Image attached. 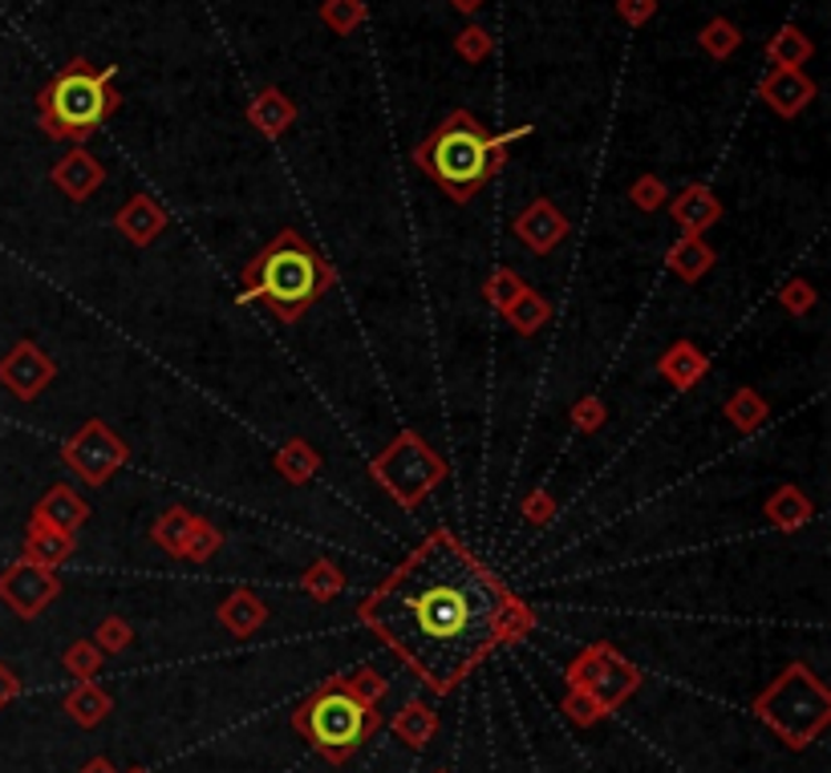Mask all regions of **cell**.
<instances>
[{
    "label": "cell",
    "mask_w": 831,
    "mask_h": 773,
    "mask_svg": "<svg viewBox=\"0 0 831 773\" xmlns=\"http://www.w3.org/2000/svg\"><path fill=\"white\" fill-rule=\"evenodd\" d=\"M507 591L459 543L434 535L361 604V620L430 689L451 692L507 636Z\"/></svg>",
    "instance_id": "cell-1"
},
{
    "label": "cell",
    "mask_w": 831,
    "mask_h": 773,
    "mask_svg": "<svg viewBox=\"0 0 831 773\" xmlns=\"http://www.w3.org/2000/svg\"><path fill=\"white\" fill-rule=\"evenodd\" d=\"M523 130L507 134V138H488L483 126H479L471 114H451L434 134H430L422 146H418V166L427 171L434 183H439L451 199H471L499 166V151L507 146L511 138H520Z\"/></svg>",
    "instance_id": "cell-2"
},
{
    "label": "cell",
    "mask_w": 831,
    "mask_h": 773,
    "mask_svg": "<svg viewBox=\"0 0 831 773\" xmlns=\"http://www.w3.org/2000/svg\"><path fill=\"white\" fill-rule=\"evenodd\" d=\"M244 280H248V296L268 300V308H273L276 317L297 320L321 296V288L329 284V271L321 268V259L312 256V251H305L297 244V235H285L280 244L268 247L244 271Z\"/></svg>",
    "instance_id": "cell-3"
},
{
    "label": "cell",
    "mask_w": 831,
    "mask_h": 773,
    "mask_svg": "<svg viewBox=\"0 0 831 773\" xmlns=\"http://www.w3.org/2000/svg\"><path fill=\"white\" fill-rule=\"evenodd\" d=\"M110 70L94 73L85 61H73L70 70L58 73L53 85L41 94V122L49 138H85L98 130L114 110L119 97L110 94Z\"/></svg>",
    "instance_id": "cell-4"
},
{
    "label": "cell",
    "mask_w": 831,
    "mask_h": 773,
    "mask_svg": "<svg viewBox=\"0 0 831 773\" xmlns=\"http://www.w3.org/2000/svg\"><path fill=\"white\" fill-rule=\"evenodd\" d=\"M759 713L799 750V745L828 721V692L815 684L811 672L791 668V672L759 701Z\"/></svg>",
    "instance_id": "cell-5"
},
{
    "label": "cell",
    "mask_w": 831,
    "mask_h": 773,
    "mask_svg": "<svg viewBox=\"0 0 831 773\" xmlns=\"http://www.w3.org/2000/svg\"><path fill=\"white\" fill-rule=\"evenodd\" d=\"M300 725L321 745V753H329L332 762H341L366 741V733L373 729V713H369V704H361L349 692H321L305 709Z\"/></svg>",
    "instance_id": "cell-6"
},
{
    "label": "cell",
    "mask_w": 831,
    "mask_h": 773,
    "mask_svg": "<svg viewBox=\"0 0 831 773\" xmlns=\"http://www.w3.org/2000/svg\"><path fill=\"white\" fill-rule=\"evenodd\" d=\"M53 596H58V579L37 563H17L12 571L0 575V599H9V608L21 611L24 620H33Z\"/></svg>",
    "instance_id": "cell-7"
},
{
    "label": "cell",
    "mask_w": 831,
    "mask_h": 773,
    "mask_svg": "<svg viewBox=\"0 0 831 773\" xmlns=\"http://www.w3.org/2000/svg\"><path fill=\"white\" fill-rule=\"evenodd\" d=\"M49 377H53V364H49L45 352L33 349V344H17V349L0 361V381L24 401L37 398V393L45 389Z\"/></svg>",
    "instance_id": "cell-8"
},
{
    "label": "cell",
    "mask_w": 831,
    "mask_h": 773,
    "mask_svg": "<svg viewBox=\"0 0 831 773\" xmlns=\"http://www.w3.org/2000/svg\"><path fill=\"white\" fill-rule=\"evenodd\" d=\"M759 94L767 97V106L779 110L783 117H796L799 110L808 106L811 97H815V85H811L808 73L799 70H774L767 82L759 85Z\"/></svg>",
    "instance_id": "cell-9"
},
{
    "label": "cell",
    "mask_w": 831,
    "mask_h": 773,
    "mask_svg": "<svg viewBox=\"0 0 831 773\" xmlns=\"http://www.w3.org/2000/svg\"><path fill=\"white\" fill-rule=\"evenodd\" d=\"M515 231H520L523 244L535 247V251H552V247L564 239L568 223L560 219L552 203H532V207H527V212L515 219Z\"/></svg>",
    "instance_id": "cell-10"
},
{
    "label": "cell",
    "mask_w": 831,
    "mask_h": 773,
    "mask_svg": "<svg viewBox=\"0 0 831 773\" xmlns=\"http://www.w3.org/2000/svg\"><path fill=\"white\" fill-rule=\"evenodd\" d=\"M53 183H58L61 190H70L73 199H85V195L102 183V166H98V158H90L85 151H73L58 163Z\"/></svg>",
    "instance_id": "cell-11"
},
{
    "label": "cell",
    "mask_w": 831,
    "mask_h": 773,
    "mask_svg": "<svg viewBox=\"0 0 831 773\" xmlns=\"http://www.w3.org/2000/svg\"><path fill=\"white\" fill-rule=\"evenodd\" d=\"M248 117L256 122V130L260 134H285L288 126H293V117H297V110H293V102H288L280 90H264L256 102H252V110H248Z\"/></svg>",
    "instance_id": "cell-12"
},
{
    "label": "cell",
    "mask_w": 831,
    "mask_h": 773,
    "mask_svg": "<svg viewBox=\"0 0 831 773\" xmlns=\"http://www.w3.org/2000/svg\"><path fill=\"white\" fill-rule=\"evenodd\" d=\"M808 58H811V41L799 33V29H783V33L771 41V61L779 70H799Z\"/></svg>",
    "instance_id": "cell-13"
},
{
    "label": "cell",
    "mask_w": 831,
    "mask_h": 773,
    "mask_svg": "<svg viewBox=\"0 0 831 773\" xmlns=\"http://www.w3.org/2000/svg\"><path fill=\"white\" fill-rule=\"evenodd\" d=\"M224 623L232 628V632H239V636H248V632H256L264 623V608L256 604V599L248 596V591H239V596H232L227 599V608H224Z\"/></svg>",
    "instance_id": "cell-14"
},
{
    "label": "cell",
    "mask_w": 831,
    "mask_h": 773,
    "mask_svg": "<svg viewBox=\"0 0 831 773\" xmlns=\"http://www.w3.org/2000/svg\"><path fill=\"white\" fill-rule=\"evenodd\" d=\"M41 518H45V523H53L58 530H73L85 518V511H82V503H78V498H70V491H53L45 503H41Z\"/></svg>",
    "instance_id": "cell-15"
},
{
    "label": "cell",
    "mask_w": 831,
    "mask_h": 773,
    "mask_svg": "<svg viewBox=\"0 0 831 773\" xmlns=\"http://www.w3.org/2000/svg\"><path fill=\"white\" fill-rule=\"evenodd\" d=\"M65 709L73 713V721H82V725H98V721L110 713V701L94 689V684H82V689L65 701Z\"/></svg>",
    "instance_id": "cell-16"
},
{
    "label": "cell",
    "mask_w": 831,
    "mask_h": 773,
    "mask_svg": "<svg viewBox=\"0 0 831 773\" xmlns=\"http://www.w3.org/2000/svg\"><path fill=\"white\" fill-rule=\"evenodd\" d=\"M430 729H434V717L422 704H406L402 713H398V721H393V733L402 741H410V745H422L430 738Z\"/></svg>",
    "instance_id": "cell-17"
},
{
    "label": "cell",
    "mask_w": 831,
    "mask_h": 773,
    "mask_svg": "<svg viewBox=\"0 0 831 773\" xmlns=\"http://www.w3.org/2000/svg\"><path fill=\"white\" fill-rule=\"evenodd\" d=\"M122 227H126L134 239H151V235L163 227V215H158L146 199H134L131 207H126V215H122Z\"/></svg>",
    "instance_id": "cell-18"
},
{
    "label": "cell",
    "mask_w": 831,
    "mask_h": 773,
    "mask_svg": "<svg viewBox=\"0 0 831 773\" xmlns=\"http://www.w3.org/2000/svg\"><path fill=\"white\" fill-rule=\"evenodd\" d=\"M738 41H742V33H738L730 21H710L706 33H701V49H706L710 58H730L738 49Z\"/></svg>",
    "instance_id": "cell-19"
},
{
    "label": "cell",
    "mask_w": 831,
    "mask_h": 773,
    "mask_svg": "<svg viewBox=\"0 0 831 773\" xmlns=\"http://www.w3.org/2000/svg\"><path fill=\"white\" fill-rule=\"evenodd\" d=\"M321 17L337 33H353L357 24L366 21V9H361V0H325Z\"/></svg>",
    "instance_id": "cell-20"
},
{
    "label": "cell",
    "mask_w": 831,
    "mask_h": 773,
    "mask_svg": "<svg viewBox=\"0 0 831 773\" xmlns=\"http://www.w3.org/2000/svg\"><path fill=\"white\" fill-rule=\"evenodd\" d=\"M459 53H463L466 61H479L491 53V37L483 33V29H463V37H459Z\"/></svg>",
    "instance_id": "cell-21"
},
{
    "label": "cell",
    "mask_w": 831,
    "mask_h": 773,
    "mask_svg": "<svg viewBox=\"0 0 831 773\" xmlns=\"http://www.w3.org/2000/svg\"><path fill=\"white\" fill-rule=\"evenodd\" d=\"M29 547H33L37 559H65V539H58V535H41V530H33V539H29Z\"/></svg>",
    "instance_id": "cell-22"
},
{
    "label": "cell",
    "mask_w": 831,
    "mask_h": 773,
    "mask_svg": "<svg viewBox=\"0 0 831 773\" xmlns=\"http://www.w3.org/2000/svg\"><path fill=\"white\" fill-rule=\"evenodd\" d=\"M381 692H386V684H381V677H373V672H361V677L349 684V697H357L361 704L378 701Z\"/></svg>",
    "instance_id": "cell-23"
},
{
    "label": "cell",
    "mask_w": 831,
    "mask_h": 773,
    "mask_svg": "<svg viewBox=\"0 0 831 773\" xmlns=\"http://www.w3.org/2000/svg\"><path fill=\"white\" fill-rule=\"evenodd\" d=\"M70 668L78 672V677H90L98 668V652H94V645H78L70 652Z\"/></svg>",
    "instance_id": "cell-24"
},
{
    "label": "cell",
    "mask_w": 831,
    "mask_h": 773,
    "mask_svg": "<svg viewBox=\"0 0 831 773\" xmlns=\"http://www.w3.org/2000/svg\"><path fill=\"white\" fill-rule=\"evenodd\" d=\"M620 17L629 24H642L654 17V0H620Z\"/></svg>",
    "instance_id": "cell-25"
},
{
    "label": "cell",
    "mask_w": 831,
    "mask_h": 773,
    "mask_svg": "<svg viewBox=\"0 0 831 773\" xmlns=\"http://www.w3.org/2000/svg\"><path fill=\"white\" fill-rule=\"evenodd\" d=\"M332 587H337V579H332V571H309V591H317V596H332Z\"/></svg>",
    "instance_id": "cell-26"
},
{
    "label": "cell",
    "mask_w": 831,
    "mask_h": 773,
    "mask_svg": "<svg viewBox=\"0 0 831 773\" xmlns=\"http://www.w3.org/2000/svg\"><path fill=\"white\" fill-rule=\"evenodd\" d=\"M12 697H17V677H12L9 668L0 664V709H4V704H9Z\"/></svg>",
    "instance_id": "cell-27"
},
{
    "label": "cell",
    "mask_w": 831,
    "mask_h": 773,
    "mask_svg": "<svg viewBox=\"0 0 831 773\" xmlns=\"http://www.w3.org/2000/svg\"><path fill=\"white\" fill-rule=\"evenodd\" d=\"M102 640H106V645H126V628L106 623V628H102Z\"/></svg>",
    "instance_id": "cell-28"
},
{
    "label": "cell",
    "mask_w": 831,
    "mask_h": 773,
    "mask_svg": "<svg viewBox=\"0 0 831 773\" xmlns=\"http://www.w3.org/2000/svg\"><path fill=\"white\" fill-rule=\"evenodd\" d=\"M451 4L459 12H479V9H483V0H451Z\"/></svg>",
    "instance_id": "cell-29"
},
{
    "label": "cell",
    "mask_w": 831,
    "mask_h": 773,
    "mask_svg": "<svg viewBox=\"0 0 831 773\" xmlns=\"http://www.w3.org/2000/svg\"><path fill=\"white\" fill-rule=\"evenodd\" d=\"M85 773H110V765H102V762H94Z\"/></svg>",
    "instance_id": "cell-30"
}]
</instances>
